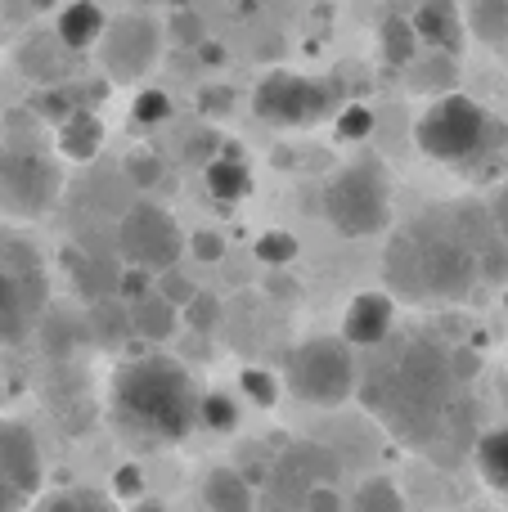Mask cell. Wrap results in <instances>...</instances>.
I'll use <instances>...</instances> for the list:
<instances>
[{
  "mask_svg": "<svg viewBox=\"0 0 508 512\" xmlns=\"http://www.w3.org/2000/svg\"><path fill=\"white\" fill-rule=\"evenodd\" d=\"M455 364L450 351L432 337H405L383 364H369L360 373V396L365 405L410 445H437L446 432L455 400Z\"/></svg>",
  "mask_w": 508,
  "mask_h": 512,
  "instance_id": "obj_1",
  "label": "cell"
},
{
  "mask_svg": "<svg viewBox=\"0 0 508 512\" xmlns=\"http://www.w3.org/2000/svg\"><path fill=\"white\" fill-rule=\"evenodd\" d=\"M198 400L189 369L171 355H140L113 373V418L122 432L149 445H180L198 427Z\"/></svg>",
  "mask_w": 508,
  "mask_h": 512,
  "instance_id": "obj_2",
  "label": "cell"
},
{
  "mask_svg": "<svg viewBox=\"0 0 508 512\" xmlns=\"http://www.w3.org/2000/svg\"><path fill=\"white\" fill-rule=\"evenodd\" d=\"M414 144L423 158L446 162V167L473 171L477 185H491L500 176V162L508 149V131L486 113L477 99L446 90L428 104V113L414 122Z\"/></svg>",
  "mask_w": 508,
  "mask_h": 512,
  "instance_id": "obj_3",
  "label": "cell"
},
{
  "mask_svg": "<svg viewBox=\"0 0 508 512\" xmlns=\"http://www.w3.org/2000/svg\"><path fill=\"white\" fill-rule=\"evenodd\" d=\"M324 216L342 239H374L392 225V180L374 158L342 167L324 185Z\"/></svg>",
  "mask_w": 508,
  "mask_h": 512,
  "instance_id": "obj_4",
  "label": "cell"
},
{
  "mask_svg": "<svg viewBox=\"0 0 508 512\" xmlns=\"http://www.w3.org/2000/svg\"><path fill=\"white\" fill-rule=\"evenodd\" d=\"M284 382L302 405L338 409L360 391V364L347 337H311L288 351Z\"/></svg>",
  "mask_w": 508,
  "mask_h": 512,
  "instance_id": "obj_5",
  "label": "cell"
},
{
  "mask_svg": "<svg viewBox=\"0 0 508 512\" xmlns=\"http://www.w3.org/2000/svg\"><path fill=\"white\" fill-rule=\"evenodd\" d=\"M50 297L41 265L27 243H5L0 248V346H18L36 328Z\"/></svg>",
  "mask_w": 508,
  "mask_h": 512,
  "instance_id": "obj_6",
  "label": "cell"
},
{
  "mask_svg": "<svg viewBox=\"0 0 508 512\" xmlns=\"http://www.w3.org/2000/svg\"><path fill=\"white\" fill-rule=\"evenodd\" d=\"M95 54H99V68H104L108 81H144L153 68H158V54H162L158 18L140 14V9L108 18Z\"/></svg>",
  "mask_w": 508,
  "mask_h": 512,
  "instance_id": "obj_7",
  "label": "cell"
},
{
  "mask_svg": "<svg viewBox=\"0 0 508 512\" xmlns=\"http://www.w3.org/2000/svg\"><path fill=\"white\" fill-rule=\"evenodd\" d=\"M252 108L261 122L302 131V126H315L333 113V90L315 77H302V72H270L252 95Z\"/></svg>",
  "mask_w": 508,
  "mask_h": 512,
  "instance_id": "obj_8",
  "label": "cell"
},
{
  "mask_svg": "<svg viewBox=\"0 0 508 512\" xmlns=\"http://www.w3.org/2000/svg\"><path fill=\"white\" fill-rule=\"evenodd\" d=\"M180 248H185V239H180L176 216L158 203H135L117 225V252L153 274L171 270L180 261Z\"/></svg>",
  "mask_w": 508,
  "mask_h": 512,
  "instance_id": "obj_9",
  "label": "cell"
},
{
  "mask_svg": "<svg viewBox=\"0 0 508 512\" xmlns=\"http://www.w3.org/2000/svg\"><path fill=\"white\" fill-rule=\"evenodd\" d=\"M423 252V274H428V292L432 297H464L473 292V283L482 279V261H477L473 243L459 230H414Z\"/></svg>",
  "mask_w": 508,
  "mask_h": 512,
  "instance_id": "obj_10",
  "label": "cell"
},
{
  "mask_svg": "<svg viewBox=\"0 0 508 512\" xmlns=\"http://www.w3.org/2000/svg\"><path fill=\"white\" fill-rule=\"evenodd\" d=\"M59 198V171L36 153L0 149V207L14 216H41Z\"/></svg>",
  "mask_w": 508,
  "mask_h": 512,
  "instance_id": "obj_11",
  "label": "cell"
},
{
  "mask_svg": "<svg viewBox=\"0 0 508 512\" xmlns=\"http://www.w3.org/2000/svg\"><path fill=\"white\" fill-rule=\"evenodd\" d=\"M320 481H338V459L311 441L288 445L284 459L270 468V486H279L275 504H302L306 490L320 486Z\"/></svg>",
  "mask_w": 508,
  "mask_h": 512,
  "instance_id": "obj_12",
  "label": "cell"
},
{
  "mask_svg": "<svg viewBox=\"0 0 508 512\" xmlns=\"http://www.w3.org/2000/svg\"><path fill=\"white\" fill-rule=\"evenodd\" d=\"M0 477L36 504V486H41V450H36L32 432L23 423H5L0 418Z\"/></svg>",
  "mask_w": 508,
  "mask_h": 512,
  "instance_id": "obj_13",
  "label": "cell"
},
{
  "mask_svg": "<svg viewBox=\"0 0 508 512\" xmlns=\"http://www.w3.org/2000/svg\"><path fill=\"white\" fill-rule=\"evenodd\" d=\"M392 324H396V301L392 292H360L351 297L347 315H342V337L360 351H374L378 342L392 337Z\"/></svg>",
  "mask_w": 508,
  "mask_h": 512,
  "instance_id": "obj_14",
  "label": "cell"
},
{
  "mask_svg": "<svg viewBox=\"0 0 508 512\" xmlns=\"http://www.w3.org/2000/svg\"><path fill=\"white\" fill-rule=\"evenodd\" d=\"M383 274H387V288H392V297H405V301L432 297V292H428V274H423V252H419V239H414V230H401L392 243H387Z\"/></svg>",
  "mask_w": 508,
  "mask_h": 512,
  "instance_id": "obj_15",
  "label": "cell"
},
{
  "mask_svg": "<svg viewBox=\"0 0 508 512\" xmlns=\"http://www.w3.org/2000/svg\"><path fill=\"white\" fill-rule=\"evenodd\" d=\"M72 54L77 50H68L59 32H36L18 45V68H23L32 81H41V86H63Z\"/></svg>",
  "mask_w": 508,
  "mask_h": 512,
  "instance_id": "obj_16",
  "label": "cell"
},
{
  "mask_svg": "<svg viewBox=\"0 0 508 512\" xmlns=\"http://www.w3.org/2000/svg\"><path fill=\"white\" fill-rule=\"evenodd\" d=\"M410 18H414V27H419L423 45L459 54V41H464V18H459L455 0H419V9H414Z\"/></svg>",
  "mask_w": 508,
  "mask_h": 512,
  "instance_id": "obj_17",
  "label": "cell"
},
{
  "mask_svg": "<svg viewBox=\"0 0 508 512\" xmlns=\"http://www.w3.org/2000/svg\"><path fill=\"white\" fill-rule=\"evenodd\" d=\"M104 27H108V18H104V9H99L95 0H72V5H63L59 18H54V32H59L63 45L77 50V54L95 50L99 36H104Z\"/></svg>",
  "mask_w": 508,
  "mask_h": 512,
  "instance_id": "obj_18",
  "label": "cell"
},
{
  "mask_svg": "<svg viewBox=\"0 0 508 512\" xmlns=\"http://www.w3.org/2000/svg\"><path fill=\"white\" fill-rule=\"evenodd\" d=\"M54 140H59V153L68 162H90L99 149H104V122H99L90 108H77V113H68L59 122Z\"/></svg>",
  "mask_w": 508,
  "mask_h": 512,
  "instance_id": "obj_19",
  "label": "cell"
},
{
  "mask_svg": "<svg viewBox=\"0 0 508 512\" xmlns=\"http://www.w3.org/2000/svg\"><path fill=\"white\" fill-rule=\"evenodd\" d=\"M180 306L176 301H167L158 288L149 292V297L131 301V324H135V337H144V342H171L180 328Z\"/></svg>",
  "mask_w": 508,
  "mask_h": 512,
  "instance_id": "obj_20",
  "label": "cell"
},
{
  "mask_svg": "<svg viewBox=\"0 0 508 512\" xmlns=\"http://www.w3.org/2000/svg\"><path fill=\"white\" fill-rule=\"evenodd\" d=\"M207 189H212L216 203H239L252 194V171L239 158V144H225V153L207 162Z\"/></svg>",
  "mask_w": 508,
  "mask_h": 512,
  "instance_id": "obj_21",
  "label": "cell"
},
{
  "mask_svg": "<svg viewBox=\"0 0 508 512\" xmlns=\"http://www.w3.org/2000/svg\"><path fill=\"white\" fill-rule=\"evenodd\" d=\"M90 337H95L99 346H108V351H117V346L131 342V337H135L131 301H122L117 292H113V297L90 301Z\"/></svg>",
  "mask_w": 508,
  "mask_h": 512,
  "instance_id": "obj_22",
  "label": "cell"
},
{
  "mask_svg": "<svg viewBox=\"0 0 508 512\" xmlns=\"http://www.w3.org/2000/svg\"><path fill=\"white\" fill-rule=\"evenodd\" d=\"M473 463L495 495L508 499V427H491L473 441Z\"/></svg>",
  "mask_w": 508,
  "mask_h": 512,
  "instance_id": "obj_23",
  "label": "cell"
},
{
  "mask_svg": "<svg viewBox=\"0 0 508 512\" xmlns=\"http://www.w3.org/2000/svg\"><path fill=\"white\" fill-rule=\"evenodd\" d=\"M203 504L216 512H243L252 508V481L239 468H212L203 481Z\"/></svg>",
  "mask_w": 508,
  "mask_h": 512,
  "instance_id": "obj_24",
  "label": "cell"
},
{
  "mask_svg": "<svg viewBox=\"0 0 508 512\" xmlns=\"http://www.w3.org/2000/svg\"><path fill=\"white\" fill-rule=\"evenodd\" d=\"M378 45H383V59L392 68H410L419 59V27H414L410 14H387L383 27H378Z\"/></svg>",
  "mask_w": 508,
  "mask_h": 512,
  "instance_id": "obj_25",
  "label": "cell"
},
{
  "mask_svg": "<svg viewBox=\"0 0 508 512\" xmlns=\"http://www.w3.org/2000/svg\"><path fill=\"white\" fill-rule=\"evenodd\" d=\"M468 32L486 45H508V0H473Z\"/></svg>",
  "mask_w": 508,
  "mask_h": 512,
  "instance_id": "obj_26",
  "label": "cell"
},
{
  "mask_svg": "<svg viewBox=\"0 0 508 512\" xmlns=\"http://www.w3.org/2000/svg\"><path fill=\"white\" fill-rule=\"evenodd\" d=\"M63 270H68V279L77 283V292L86 301L108 297V274H104V265H99L95 256H86L81 248H68L63 252Z\"/></svg>",
  "mask_w": 508,
  "mask_h": 512,
  "instance_id": "obj_27",
  "label": "cell"
},
{
  "mask_svg": "<svg viewBox=\"0 0 508 512\" xmlns=\"http://www.w3.org/2000/svg\"><path fill=\"white\" fill-rule=\"evenodd\" d=\"M455 81H459L455 54H450V50H432V59L414 68V81H410V86H414V90H428V95H432V90H437V95H446V90H455Z\"/></svg>",
  "mask_w": 508,
  "mask_h": 512,
  "instance_id": "obj_28",
  "label": "cell"
},
{
  "mask_svg": "<svg viewBox=\"0 0 508 512\" xmlns=\"http://www.w3.org/2000/svg\"><path fill=\"white\" fill-rule=\"evenodd\" d=\"M198 427H207V432H234L239 427V400L230 391H207L198 400Z\"/></svg>",
  "mask_w": 508,
  "mask_h": 512,
  "instance_id": "obj_29",
  "label": "cell"
},
{
  "mask_svg": "<svg viewBox=\"0 0 508 512\" xmlns=\"http://www.w3.org/2000/svg\"><path fill=\"white\" fill-rule=\"evenodd\" d=\"M252 252H257V261H266L270 270H279V265H293V256H297V239L288 230H266L257 243H252Z\"/></svg>",
  "mask_w": 508,
  "mask_h": 512,
  "instance_id": "obj_30",
  "label": "cell"
},
{
  "mask_svg": "<svg viewBox=\"0 0 508 512\" xmlns=\"http://www.w3.org/2000/svg\"><path fill=\"white\" fill-rule=\"evenodd\" d=\"M356 508H365V512H401L405 499L387 477H374V481H365V486L356 490Z\"/></svg>",
  "mask_w": 508,
  "mask_h": 512,
  "instance_id": "obj_31",
  "label": "cell"
},
{
  "mask_svg": "<svg viewBox=\"0 0 508 512\" xmlns=\"http://www.w3.org/2000/svg\"><path fill=\"white\" fill-rule=\"evenodd\" d=\"M180 315H185V324H189V333H212L216 324H221V297H216V292H194V297H189V306L180 310Z\"/></svg>",
  "mask_w": 508,
  "mask_h": 512,
  "instance_id": "obj_32",
  "label": "cell"
},
{
  "mask_svg": "<svg viewBox=\"0 0 508 512\" xmlns=\"http://www.w3.org/2000/svg\"><path fill=\"white\" fill-rule=\"evenodd\" d=\"M162 158L153 149H135V153H126V180H131L135 189H158L162 185Z\"/></svg>",
  "mask_w": 508,
  "mask_h": 512,
  "instance_id": "obj_33",
  "label": "cell"
},
{
  "mask_svg": "<svg viewBox=\"0 0 508 512\" xmlns=\"http://www.w3.org/2000/svg\"><path fill=\"white\" fill-rule=\"evenodd\" d=\"M131 117L140 126H162L171 117V95L167 90H158V86H144L140 95H135V104H131Z\"/></svg>",
  "mask_w": 508,
  "mask_h": 512,
  "instance_id": "obj_34",
  "label": "cell"
},
{
  "mask_svg": "<svg viewBox=\"0 0 508 512\" xmlns=\"http://www.w3.org/2000/svg\"><path fill=\"white\" fill-rule=\"evenodd\" d=\"M279 378L270 369H243V396L252 400L257 409H275L279 405Z\"/></svg>",
  "mask_w": 508,
  "mask_h": 512,
  "instance_id": "obj_35",
  "label": "cell"
},
{
  "mask_svg": "<svg viewBox=\"0 0 508 512\" xmlns=\"http://www.w3.org/2000/svg\"><path fill=\"white\" fill-rule=\"evenodd\" d=\"M374 135V108H365V104H347L338 113V140L342 144H360V140H369Z\"/></svg>",
  "mask_w": 508,
  "mask_h": 512,
  "instance_id": "obj_36",
  "label": "cell"
},
{
  "mask_svg": "<svg viewBox=\"0 0 508 512\" xmlns=\"http://www.w3.org/2000/svg\"><path fill=\"white\" fill-rule=\"evenodd\" d=\"M41 508H108L113 504V495L108 490H54V495H41L36 499Z\"/></svg>",
  "mask_w": 508,
  "mask_h": 512,
  "instance_id": "obj_37",
  "label": "cell"
},
{
  "mask_svg": "<svg viewBox=\"0 0 508 512\" xmlns=\"http://www.w3.org/2000/svg\"><path fill=\"white\" fill-rule=\"evenodd\" d=\"M153 288H158V274L144 270V265L126 261V270L117 274V297H122V301H140V297H149Z\"/></svg>",
  "mask_w": 508,
  "mask_h": 512,
  "instance_id": "obj_38",
  "label": "cell"
},
{
  "mask_svg": "<svg viewBox=\"0 0 508 512\" xmlns=\"http://www.w3.org/2000/svg\"><path fill=\"white\" fill-rule=\"evenodd\" d=\"M171 36H176L180 45H189V50H198V45L207 41V27L194 9H176V14H171Z\"/></svg>",
  "mask_w": 508,
  "mask_h": 512,
  "instance_id": "obj_39",
  "label": "cell"
},
{
  "mask_svg": "<svg viewBox=\"0 0 508 512\" xmlns=\"http://www.w3.org/2000/svg\"><path fill=\"white\" fill-rule=\"evenodd\" d=\"M158 292H162V297H167V301H176V306L180 310H185L189 306V297H194V279H189V274H180V265H171V270H162L158 274Z\"/></svg>",
  "mask_w": 508,
  "mask_h": 512,
  "instance_id": "obj_40",
  "label": "cell"
},
{
  "mask_svg": "<svg viewBox=\"0 0 508 512\" xmlns=\"http://www.w3.org/2000/svg\"><path fill=\"white\" fill-rule=\"evenodd\" d=\"M113 499H122V504L144 499V472L135 468V463H122V468L113 472Z\"/></svg>",
  "mask_w": 508,
  "mask_h": 512,
  "instance_id": "obj_41",
  "label": "cell"
},
{
  "mask_svg": "<svg viewBox=\"0 0 508 512\" xmlns=\"http://www.w3.org/2000/svg\"><path fill=\"white\" fill-rule=\"evenodd\" d=\"M189 252L198 256V261H207V265H216L225 256V239L216 230H198V234H189Z\"/></svg>",
  "mask_w": 508,
  "mask_h": 512,
  "instance_id": "obj_42",
  "label": "cell"
},
{
  "mask_svg": "<svg viewBox=\"0 0 508 512\" xmlns=\"http://www.w3.org/2000/svg\"><path fill=\"white\" fill-rule=\"evenodd\" d=\"M230 104H234V95L225 86H203L198 90V113L203 117H225L230 113Z\"/></svg>",
  "mask_w": 508,
  "mask_h": 512,
  "instance_id": "obj_43",
  "label": "cell"
},
{
  "mask_svg": "<svg viewBox=\"0 0 508 512\" xmlns=\"http://www.w3.org/2000/svg\"><path fill=\"white\" fill-rule=\"evenodd\" d=\"M216 149H221V140H216V131H198V135H185V158L189 162H212Z\"/></svg>",
  "mask_w": 508,
  "mask_h": 512,
  "instance_id": "obj_44",
  "label": "cell"
},
{
  "mask_svg": "<svg viewBox=\"0 0 508 512\" xmlns=\"http://www.w3.org/2000/svg\"><path fill=\"white\" fill-rule=\"evenodd\" d=\"M450 364H455V378L459 382H473L477 369H482V355L468 351V346H455V351H450Z\"/></svg>",
  "mask_w": 508,
  "mask_h": 512,
  "instance_id": "obj_45",
  "label": "cell"
},
{
  "mask_svg": "<svg viewBox=\"0 0 508 512\" xmlns=\"http://www.w3.org/2000/svg\"><path fill=\"white\" fill-rule=\"evenodd\" d=\"M302 508H342V495H338V490H333V481H320V486H311V490H306Z\"/></svg>",
  "mask_w": 508,
  "mask_h": 512,
  "instance_id": "obj_46",
  "label": "cell"
},
{
  "mask_svg": "<svg viewBox=\"0 0 508 512\" xmlns=\"http://www.w3.org/2000/svg\"><path fill=\"white\" fill-rule=\"evenodd\" d=\"M486 212H491V221H495V230H500V239L508 243V185L495 189L491 203H486Z\"/></svg>",
  "mask_w": 508,
  "mask_h": 512,
  "instance_id": "obj_47",
  "label": "cell"
},
{
  "mask_svg": "<svg viewBox=\"0 0 508 512\" xmlns=\"http://www.w3.org/2000/svg\"><path fill=\"white\" fill-rule=\"evenodd\" d=\"M266 292H275L279 301H293L297 297V279H293V274H284V265H279V270H270Z\"/></svg>",
  "mask_w": 508,
  "mask_h": 512,
  "instance_id": "obj_48",
  "label": "cell"
},
{
  "mask_svg": "<svg viewBox=\"0 0 508 512\" xmlns=\"http://www.w3.org/2000/svg\"><path fill=\"white\" fill-rule=\"evenodd\" d=\"M198 54H203L207 68H221V63H225V45L221 41H203V45H198Z\"/></svg>",
  "mask_w": 508,
  "mask_h": 512,
  "instance_id": "obj_49",
  "label": "cell"
},
{
  "mask_svg": "<svg viewBox=\"0 0 508 512\" xmlns=\"http://www.w3.org/2000/svg\"><path fill=\"white\" fill-rule=\"evenodd\" d=\"M27 504V499L23 495H18V490L14 486H9V481L5 477H0V508H23Z\"/></svg>",
  "mask_w": 508,
  "mask_h": 512,
  "instance_id": "obj_50",
  "label": "cell"
},
{
  "mask_svg": "<svg viewBox=\"0 0 508 512\" xmlns=\"http://www.w3.org/2000/svg\"><path fill=\"white\" fill-rule=\"evenodd\" d=\"M32 5H36V9H54V0H32Z\"/></svg>",
  "mask_w": 508,
  "mask_h": 512,
  "instance_id": "obj_51",
  "label": "cell"
}]
</instances>
